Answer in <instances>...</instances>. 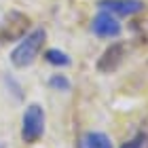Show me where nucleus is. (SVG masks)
Instances as JSON below:
<instances>
[{"label":"nucleus","instance_id":"nucleus-8","mask_svg":"<svg viewBox=\"0 0 148 148\" xmlns=\"http://www.w3.org/2000/svg\"><path fill=\"white\" fill-rule=\"evenodd\" d=\"M121 148H148V119L144 121L142 129H140L131 140H127Z\"/></svg>","mask_w":148,"mask_h":148},{"label":"nucleus","instance_id":"nucleus-1","mask_svg":"<svg viewBox=\"0 0 148 148\" xmlns=\"http://www.w3.org/2000/svg\"><path fill=\"white\" fill-rule=\"evenodd\" d=\"M45 40H47V32L42 28L32 30L30 34L11 51V64L15 66V68H28V66L36 59V55L40 53Z\"/></svg>","mask_w":148,"mask_h":148},{"label":"nucleus","instance_id":"nucleus-2","mask_svg":"<svg viewBox=\"0 0 148 148\" xmlns=\"http://www.w3.org/2000/svg\"><path fill=\"white\" fill-rule=\"evenodd\" d=\"M45 133V110L38 104H30L23 112V125H21V138L23 142L34 144Z\"/></svg>","mask_w":148,"mask_h":148},{"label":"nucleus","instance_id":"nucleus-10","mask_svg":"<svg viewBox=\"0 0 148 148\" xmlns=\"http://www.w3.org/2000/svg\"><path fill=\"white\" fill-rule=\"evenodd\" d=\"M49 85L53 87V89L57 91H68L70 89V80L64 76V74H53V76L49 78Z\"/></svg>","mask_w":148,"mask_h":148},{"label":"nucleus","instance_id":"nucleus-4","mask_svg":"<svg viewBox=\"0 0 148 148\" xmlns=\"http://www.w3.org/2000/svg\"><path fill=\"white\" fill-rule=\"evenodd\" d=\"M97 6L102 11L112 13L114 17H129V15H138L144 9L142 0H99Z\"/></svg>","mask_w":148,"mask_h":148},{"label":"nucleus","instance_id":"nucleus-9","mask_svg":"<svg viewBox=\"0 0 148 148\" xmlns=\"http://www.w3.org/2000/svg\"><path fill=\"white\" fill-rule=\"evenodd\" d=\"M45 59L51 66H57V68H62V66H70V62H72L62 49H49V51H45Z\"/></svg>","mask_w":148,"mask_h":148},{"label":"nucleus","instance_id":"nucleus-5","mask_svg":"<svg viewBox=\"0 0 148 148\" xmlns=\"http://www.w3.org/2000/svg\"><path fill=\"white\" fill-rule=\"evenodd\" d=\"M125 57V45L123 42H114L102 53V57L97 59V70L99 72H112L119 68V64Z\"/></svg>","mask_w":148,"mask_h":148},{"label":"nucleus","instance_id":"nucleus-7","mask_svg":"<svg viewBox=\"0 0 148 148\" xmlns=\"http://www.w3.org/2000/svg\"><path fill=\"white\" fill-rule=\"evenodd\" d=\"M78 148H114V146H112V140L106 136V133L89 131V133H83V136H80Z\"/></svg>","mask_w":148,"mask_h":148},{"label":"nucleus","instance_id":"nucleus-6","mask_svg":"<svg viewBox=\"0 0 148 148\" xmlns=\"http://www.w3.org/2000/svg\"><path fill=\"white\" fill-rule=\"evenodd\" d=\"M30 28V19L21 15V13H11L6 17V23L4 28L0 30V34H6V38H15V36H21V32H25Z\"/></svg>","mask_w":148,"mask_h":148},{"label":"nucleus","instance_id":"nucleus-3","mask_svg":"<svg viewBox=\"0 0 148 148\" xmlns=\"http://www.w3.org/2000/svg\"><path fill=\"white\" fill-rule=\"evenodd\" d=\"M91 30H93V34L99 36V38H114V36L121 34V23L112 13L99 9V13L91 21Z\"/></svg>","mask_w":148,"mask_h":148}]
</instances>
